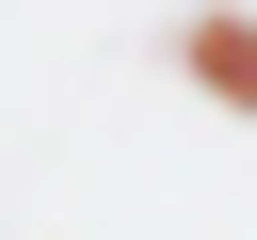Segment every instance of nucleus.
Returning a JSON list of instances; mask_svg holds the SVG:
<instances>
[{
  "label": "nucleus",
  "instance_id": "obj_1",
  "mask_svg": "<svg viewBox=\"0 0 257 240\" xmlns=\"http://www.w3.org/2000/svg\"><path fill=\"white\" fill-rule=\"evenodd\" d=\"M177 64H193V96H209V112H257V16H193V32H177Z\"/></svg>",
  "mask_w": 257,
  "mask_h": 240
}]
</instances>
